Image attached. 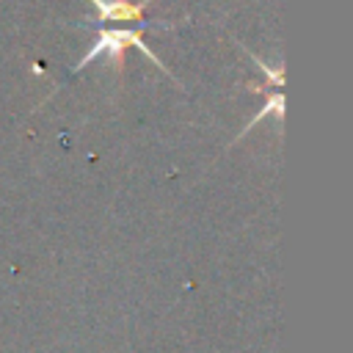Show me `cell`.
<instances>
[{"label":"cell","instance_id":"7a4b0ae2","mask_svg":"<svg viewBox=\"0 0 353 353\" xmlns=\"http://www.w3.org/2000/svg\"><path fill=\"white\" fill-rule=\"evenodd\" d=\"M99 11V19L102 22H141V14L143 8L152 3V0H141V3H132V0H91Z\"/></svg>","mask_w":353,"mask_h":353},{"label":"cell","instance_id":"6da1fadb","mask_svg":"<svg viewBox=\"0 0 353 353\" xmlns=\"http://www.w3.org/2000/svg\"><path fill=\"white\" fill-rule=\"evenodd\" d=\"M127 47H138L149 61H154V66H157V69H163L165 74H171V72L163 66V61L154 55V50H149V47L143 44L141 33H138V30H127V28H121V30H119V28H102V30H99V36H97V41H94V47L80 58V63L74 66V72H80L88 61L99 58L102 52H108V58L113 61V66H116V72H119V69H121V61H124V50H127ZM171 77H174V74H171ZM174 80H176V77H174Z\"/></svg>","mask_w":353,"mask_h":353}]
</instances>
